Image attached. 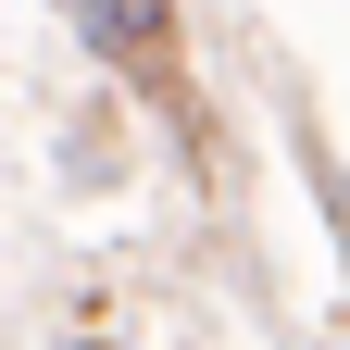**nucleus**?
<instances>
[{
	"instance_id": "nucleus-1",
	"label": "nucleus",
	"mask_w": 350,
	"mask_h": 350,
	"mask_svg": "<svg viewBox=\"0 0 350 350\" xmlns=\"http://www.w3.org/2000/svg\"><path fill=\"white\" fill-rule=\"evenodd\" d=\"M63 13H75L88 51H150L163 38V0H63Z\"/></svg>"
}]
</instances>
